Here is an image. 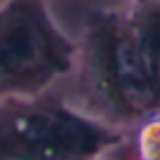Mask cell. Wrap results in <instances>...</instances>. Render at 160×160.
<instances>
[{"label":"cell","mask_w":160,"mask_h":160,"mask_svg":"<svg viewBox=\"0 0 160 160\" xmlns=\"http://www.w3.org/2000/svg\"><path fill=\"white\" fill-rule=\"evenodd\" d=\"M64 66L40 0H7L0 7V97L40 87Z\"/></svg>","instance_id":"6da1fadb"}]
</instances>
